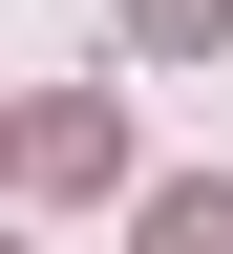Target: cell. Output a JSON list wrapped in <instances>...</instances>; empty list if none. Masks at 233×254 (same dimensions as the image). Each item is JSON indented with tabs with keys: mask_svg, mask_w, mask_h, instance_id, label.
<instances>
[{
	"mask_svg": "<svg viewBox=\"0 0 233 254\" xmlns=\"http://www.w3.org/2000/svg\"><path fill=\"white\" fill-rule=\"evenodd\" d=\"M21 170H43V190H127V127H106V106H85V85H64V106H43V127H21Z\"/></svg>",
	"mask_w": 233,
	"mask_h": 254,
	"instance_id": "obj_1",
	"label": "cell"
},
{
	"mask_svg": "<svg viewBox=\"0 0 233 254\" xmlns=\"http://www.w3.org/2000/svg\"><path fill=\"white\" fill-rule=\"evenodd\" d=\"M127 254H233V170H170L149 212H127Z\"/></svg>",
	"mask_w": 233,
	"mask_h": 254,
	"instance_id": "obj_2",
	"label": "cell"
},
{
	"mask_svg": "<svg viewBox=\"0 0 233 254\" xmlns=\"http://www.w3.org/2000/svg\"><path fill=\"white\" fill-rule=\"evenodd\" d=\"M127 43H149V64H191V43H233V0H127Z\"/></svg>",
	"mask_w": 233,
	"mask_h": 254,
	"instance_id": "obj_3",
	"label": "cell"
},
{
	"mask_svg": "<svg viewBox=\"0 0 233 254\" xmlns=\"http://www.w3.org/2000/svg\"><path fill=\"white\" fill-rule=\"evenodd\" d=\"M0 148H21V127H0Z\"/></svg>",
	"mask_w": 233,
	"mask_h": 254,
	"instance_id": "obj_4",
	"label": "cell"
}]
</instances>
